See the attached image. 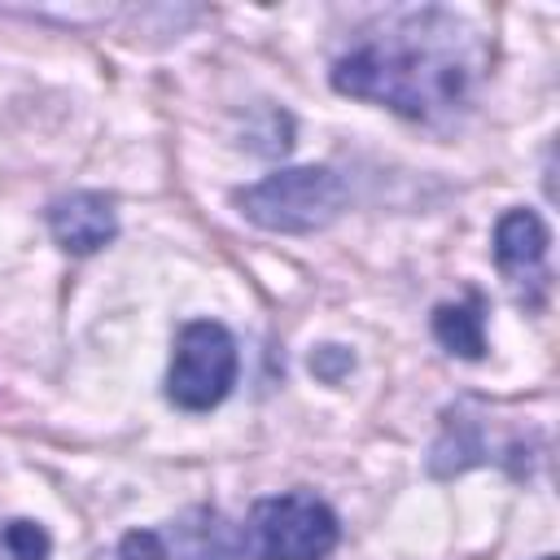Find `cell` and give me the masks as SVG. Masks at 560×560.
I'll use <instances>...</instances> for the list:
<instances>
[{
    "label": "cell",
    "instance_id": "6da1fadb",
    "mask_svg": "<svg viewBox=\"0 0 560 560\" xmlns=\"http://www.w3.org/2000/svg\"><path fill=\"white\" fill-rule=\"evenodd\" d=\"M472 79L477 39L446 9H394L372 18L328 70L332 92L385 105L416 122H442L464 109Z\"/></svg>",
    "mask_w": 560,
    "mask_h": 560
},
{
    "label": "cell",
    "instance_id": "7a4b0ae2",
    "mask_svg": "<svg viewBox=\"0 0 560 560\" xmlns=\"http://www.w3.org/2000/svg\"><path fill=\"white\" fill-rule=\"evenodd\" d=\"M346 179L332 166H284L262 175L258 184L236 188L241 214L254 228L280 236H306L328 228L346 210Z\"/></svg>",
    "mask_w": 560,
    "mask_h": 560
},
{
    "label": "cell",
    "instance_id": "3957f363",
    "mask_svg": "<svg viewBox=\"0 0 560 560\" xmlns=\"http://www.w3.org/2000/svg\"><path fill=\"white\" fill-rule=\"evenodd\" d=\"M337 538H341L337 512L306 490L258 499L241 529L245 556L254 560H324L332 556Z\"/></svg>",
    "mask_w": 560,
    "mask_h": 560
},
{
    "label": "cell",
    "instance_id": "277c9868",
    "mask_svg": "<svg viewBox=\"0 0 560 560\" xmlns=\"http://www.w3.org/2000/svg\"><path fill=\"white\" fill-rule=\"evenodd\" d=\"M236 372V337L219 319H188L175 337V354L166 368V398L179 411H210L232 394Z\"/></svg>",
    "mask_w": 560,
    "mask_h": 560
},
{
    "label": "cell",
    "instance_id": "5b68a950",
    "mask_svg": "<svg viewBox=\"0 0 560 560\" xmlns=\"http://www.w3.org/2000/svg\"><path fill=\"white\" fill-rule=\"evenodd\" d=\"M48 232L66 254H96L118 236V210L105 192L79 188L48 206Z\"/></svg>",
    "mask_w": 560,
    "mask_h": 560
},
{
    "label": "cell",
    "instance_id": "8992f818",
    "mask_svg": "<svg viewBox=\"0 0 560 560\" xmlns=\"http://www.w3.org/2000/svg\"><path fill=\"white\" fill-rule=\"evenodd\" d=\"M241 529L223 521L214 508H188L162 534V560H241Z\"/></svg>",
    "mask_w": 560,
    "mask_h": 560
},
{
    "label": "cell",
    "instance_id": "52a82bcc",
    "mask_svg": "<svg viewBox=\"0 0 560 560\" xmlns=\"http://www.w3.org/2000/svg\"><path fill=\"white\" fill-rule=\"evenodd\" d=\"M547 245H551V232H547V223H542L538 210H508L494 223V262L516 284H525V276L542 284Z\"/></svg>",
    "mask_w": 560,
    "mask_h": 560
},
{
    "label": "cell",
    "instance_id": "ba28073f",
    "mask_svg": "<svg viewBox=\"0 0 560 560\" xmlns=\"http://www.w3.org/2000/svg\"><path fill=\"white\" fill-rule=\"evenodd\" d=\"M486 459H490V446H486L481 420L464 402L459 407H446L442 433H438V442L429 451V472L446 481V477H459V472H468V468H477Z\"/></svg>",
    "mask_w": 560,
    "mask_h": 560
},
{
    "label": "cell",
    "instance_id": "9c48e42d",
    "mask_svg": "<svg viewBox=\"0 0 560 560\" xmlns=\"http://www.w3.org/2000/svg\"><path fill=\"white\" fill-rule=\"evenodd\" d=\"M433 337L442 350L459 354V359H481L486 354V315H481V298L472 293L468 302H442L433 311Z\"/></svg>",
    "mask_w": 560,
    "mask_h": 560
},
{
    "label": "cell",
    "instance_id": "30bf717a",
    "mask_svg": "<svg viewBox=\"0 0 560 560\" xmlns=\"http://www.w3.org/2000/svg\"><path fill=\"white\" fill-rule=\"evenodd\" d=\"M0 547H4V556L9 560H48L52 556V538H48V529L39 525V521H9L4 529H0Z\"/></svg>",
    "mask_w": 560,
    "mask_h": 560
},
{
    "label": "cell",
    "instance_id": "8fae6325",
    "mask_svg": "<svg viewBox=\"0 0 560 560\" xmlns=\"http://www.w3.org/2000/svg\"><path fill=\"white\" fill-rule=\"evenodd\" d=\"M306 368L324 381V385H337V381H346L350 376V368H354V354L346 350V346H315L311 354H306Z\"/></svg>",
    "mask_w": 560,
    "mask_h": 560
},
{
    "label": "cell",
    "instance_id": "7c38bea8",
    "mask_svg": "<svg viewBox=\"0 0 560 560\" xmlns=\"http://www.w3.org/2000/svg\"><path fill=\"white\" fill-rule=\"evenodd\" d=\"M122 560H162V534L158 529H131L122 542H118Z\"/></svg>",
    "mask_w": 560,
    "mask_h": 560
},
{
    "label": "cell",
    "instance_id": "4fadbf2b",
    "mask_svg": "<svg viewBox=\"0 0 560 560\" xmlns=\"http://www.w3.org/2000/svg\"><path fill=\"white\" fill-rule=\"evenodd\" d=\"M538 560H556V556H538Z\"/></svg>",
    "mask_w": 560,
    "mask_h": 560
}]
</instances>
